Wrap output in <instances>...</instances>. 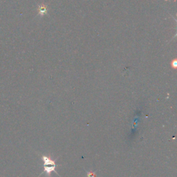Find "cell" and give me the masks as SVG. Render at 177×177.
<instances>
[{
  "label": "cell",
  "mask_w": 177,
  "mask_h": 177,
  "mask_svg": "<svg viewBox=\"0 0 177 177\" xmlns=\"http://www.w3.org/2000/svg\"><path fill=\"white\" fill-rule=\"evenodd\" d=\"M42 160H44V170L48 175H50L52 171L55 170L56 165H55V161L52 160L50 158L46 156H42Z\"/></svg>",
  "instance_id": "6da1fadb"
},
{
  "label": "cell",
  "mask_w": 177,
  "mask_h": 177,
  "mask_svg": "<svg viewBox=\"0 0 177 177\" xmlns=\"http://www.w3.org/2000/svg\"><path fill=\"white\" fill-rule=\"evenodd\" d=\"M38 13L41 16L46 15L47 13V6L45 4L40 5L38 7Z\"/></svg>",
  "instance_id": "7a4b0ae2"
},
{
  "label": "cell",
  "mask_w": 177,
  "mask_h": 177,
  "mask_svg": "<svg viewBox=\"0 0 177 177\" xmlns=\"http://www.w3.org/2000/svg\"><path fill=\"white\" fill-rule=\"evenodd\" d=\"M88 177H95V175L93 173H88Z\"/></svg>",
  "instance_id": "3957f363"
},
{
  "label": "cell",
  "mask_w": 177,
  "mask_h": 177,
  "mask_svg": "<svg viewBox=\"0 0 177 177\" xmlns=\"http://www.w3.org/2000/svg\"><path fill=\"white\" fill-rule=\"evenodd\" d=\"M172 66L174 67H176V62L174 61V63L172 64Z\"/></svg>",
  "instance_id": "277c9868"
}]
</instances>
